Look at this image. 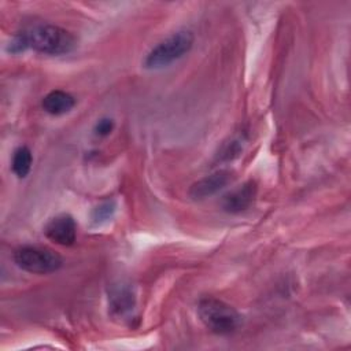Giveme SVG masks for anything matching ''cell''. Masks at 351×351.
<instances>
[{
    "label": "cell",
    "instance_id": "5",
    "mask_svg": "<svg viewBox=\"0 0 351 351\" xmlns=\"http://www.w3.org/2000/svg\"><path fill=\"white\" fill-rule=\"evenodd\" d=\"M44 234L48 240L59 245H73L77 237V223L70 214L62 213L52 217L44 226Z\"/></svg>",
    "mask_w": 351,
    "mask_h": 351
},
{
    "label": "cell",
    "instance_id": "6",
    "mask_svg": "<svg viewBox=\"0 0 351 351\" xmlns=\"http://www.w3.org/2000/svg\"><path fill=\"white\" fill-rule=\"evenodd\" d=\"M256 192H258L256 182L254 180H248L240 186L228 192L222 197L221 206L226 213H230V214L243 213L252 206L256 197Z\"/></svg>",
    "mask_w": 351,
    "mask_h": 351
},
{
    "label": "cell",
    "instance_id": "10",
    "mask_svg": "<svg viewBox=\"0 0 351 351\" xmlns=\"http://www.w3.org/2000/svg\"><path fill=\"white\" fill-rule=\"evenodd\" d=\"M32 165H33L32 151L26 145L18 147L14 151L12 160H11V169H12L14 174L18 178H25L30 173Z\"/></svg>",
    "mask_w": 351,
    "mask_h": 351
},
{
    "label": "cell",
    "instance_id": "7",
    "mask_svg": "<svg viewBox=\"0 0 351 351\" xmlns=\"http://www.w3.org/2000/svg\"><path fill=\"white\" fill-rule=\"evenodd\" d=\"M230 181H232V171L226 169H221L193 182L188 193L193 200H203L219 192Z\"/></svg>",
    "mask_w": 351,
    "mask_h": 351
},
{
    "label": "cell",
    "instance_id": "11",
    "mask_svg": "<svg viewBox=\"0 0 351 351\" xmlns=\"http://www.w3.org/2000/svg\"><path fill=\"white\" fill-rule=\"evenodd\" d=\"M115 208H117V204L114 200H107V202H103L100 203L99 206H96L93 210H92V222L95 225H101L104 223L106 221H108L114 213H115Z\"/></svg>",
    "mask_w": 351,
    "mask_h": 351
},
{
    "label": "cell",
    "instance_id": "3",
    "mask_svg": "<svg viewBox=\"0 0 351 351\" xmlns=\"http://www.w3.org/2000/svg\"><path fill=\"white\" fill-rule=\"evenodd\" d=\"M197 315L204 326L217 335L233 333L241 322L240 314L230 304L211 296L199 300Z\"/></svg>",
    "mask_w": 351,
    "mask_h": 351
},
{
    "label": "cell",
    "instance_id": "8",
    "mask_svg": "<svg viewBox=\"0 0 351 351\" xmlns=\"http://www.w3.org/2000/svg\"><path fill=\"white\" fill-rule=\"evenodd\" d=\"M134 304H136V298H134L133 289L128 284H119L111 288L110 296H108V306L114 317L117 318L126 317L129 313H132V310L134 308Z\"/></svg>",
    "mask_w": 351,
    "mask_h": 351
},
{
    "label": "cell",
    "instance_id": "4",
    "mask_svg": "<svg viewBox=\"0 0 351 351\" xmlns=\"http://www.w3.org/2000/svg\"><path fill=\"white\" fill-rule=\"evenodd\" d=\"M14 262L19 269L33 274L53 273L63 265V259L56 251L40 245H23L16 248Z\"/></svg>",
    "mask_w": 351,
    "mask_h": 351
},
{
    "label": "cell",
    "instance_id": "12",
    "mask_svg": "<svg viewBox=\"0 0 351 351\" xmlns=\"http://www.w3.org/2000/svg\"><path fill=\"white\" fill-rule=\"evenodd\" d=\"M240 151H241L240 141L232 138L230 141L225 143L221 147V151L218 152V159H221V160H230V159L236 158L240 154Z\"/></svg>",
    "mask_w": 351,
    "mask_h": 351
},
{
    "label": "cell",
    "instance_id": "9",
    "mask_svg": "<svg viewBox=\"0 0 351 351\" xmlns=\"http://www.w3.org/2000/svg\"><path fill=\"white\" fill-rule=\"evenodd\" d=\"M41 106L43 110L51 115H63L74 108L75 99L69 92L55 89L43 97Z\"/></svg>",
    "mask_w": 351,
    "mask_h": 351
},
{
    "label": "cell",
    "instance_id": "1",
    "mask_svg": "<svg viewBox=\"0 0 351 351\" xmlns=\"http://www.w3.org/2000/svg\"><path fill=\"white\" fill-rule=\"evenodd\" d=\"M77 45L75 37L66 29L51 23H36L18 32L10 43L11 53L33 49L44 55H66Z\"/></svg>",
    "mask_w": 351,
    "mask_h": 351
},
{
    "label": "cell",
    "instance_id": "13",
    "mask_svg": "<svg viewBox=\"0 0 351 351\" xmlns=\"http://www.w3.org/2000/svg\"><path fill=\"white\" fill-rule=\"evenodd\" d=\"M112 129H114V121L111 118H101L96 122L93 132L99 137H106L112 132Z\"/></svg>",
    "mask_w": 351,
    "mask_h": 351
},
{
    "label": "cell",
    "instance_id": "2",
    "mask_svg": "<svg viewBox=\"0 0 351 351\" xmlns=\"http://www.w3.org/2000/svg\"><path fill=\"white\" fill-rule=\"evenodd\" d=\"M195 37L191 30L182 29L171 33L162 41H159L147 55L143 62V66L148 70H158L167 67L176 60L186 55L192 45Z\"/></svg>",
    "mask_w": 351,
    "mask_h": 351
}]
</instances>
